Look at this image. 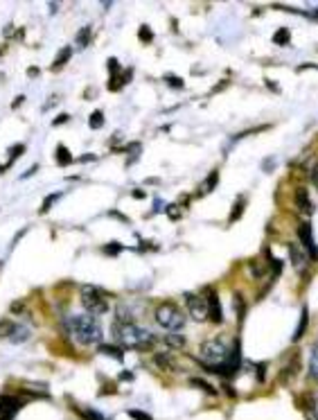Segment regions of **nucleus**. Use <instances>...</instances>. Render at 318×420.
<instances>
[{
  "mask_svg": "<svg viewBox=\"0 0 318 420\" xmlns=\"http://www.w3.org/2000/svg\"><path fill=\"white\" fill-rule=\"evenodd\" d=\"M66 332L82 346H95V343L102 341V337H104L102 326L97 323V319L90 316V314L68 316L66 319Z\"/></svg>",
  "mask_w": 318,
  "mask_h": 420,
  "instance_id": "nucleus-2",
  "label": "nucleus"
},
{
  "mask_svg": "<svg viewBox=\"0 0 318 420\" xmlns=\"http://www.w3.org/2000/svg\"><path fill=\"white\" fill-rule=\"evenodd\" d=\"M120 379H124V382H131V373H122V375H120Z\"/></svg>",
  "mask_w": 318,
  "mask_h": 420,
  "instance_id": "nucleus-35",
  "label": "nucleus"
},
{
  "mask_svg": "<svg viewBox=\"0 0 318 420\" xmlns=\"http://www.w3.org/2000/svg\"><path fill=\"white\" fill-rule=\"evenodd\" d=\"M311 181H314V185H316V188H318V167L314 169V174H311Z\"/></svg>",
  "mask_w": 318,
  "mask_h": 420,
  "instance_id": "nucleus-36",
  "label": "nucleus"
},
{
  "mask_svg": "<svg viewBox=\"0 0 318 420\" xmlns=\"http://www.w3.org/2000/svg\"><path fill=\"white\" fill-rule=\"evenodd\" d=\"M206 300H208V319L212 323H219L224 321V310H221V300H219V294L217 289H206Z\"/></svg>",
  "mask_w": 318,
  "mask_h": 420,
  "instance_id": "nucleus-7",
  "label": "nucleus"
},
{
  "mask_svg": "<svg viewBox=\"0 0 318 420\" xmlns=\"http://www.w3.org/2000/svg\"><path fill=\"white\" fill-rule=\"evenodd\" d=\"M165 343H167L169 348H183V346H185V339L181 337V334H176V332H169L167 337H165Z\"/></svg>",
  "mask_w": 318,
  "mask_h": 420,
  "instance_id": "nucleus-17",
  "label": "nucleus"
},
{
  "mask_svg": "<svg viewBox=\"0 0 318 420\" xmlns=\"http://www.w3.org/2000/svg\"><path fill=\"white\" fill-rule=\"evenodd\" d=\"M133 197L135 199H145V192L143 190H133Z\"/></svg>",
  "mask_w": 318,
  "mask_h": 420,
  "instance_id": "nucleus-34",
  "label": "nucleus"
},
{
  "mask_svg": "<svg viewBox=\"0 0 318 420\" xmlns=\"http://www.w3.org/2000/svg\"><path fill=\"white\" fill-rule=\"evenodd\" d=\"M100 353H106V355L115 357V359H122V355H124L120 346H106V343H102V346H100Z\"/></svg>",
  "mask_w": 318,
  "mask_h": 420,
  "instance_id": "nucleus-19",
  "label": "nucleus"
},
{
  "mask_svg": "<svg viewBox=\"0 0 318 420\" xmlns=\"http://www.w3.org/2000/svg\"><path fill=\"white\" fill-rule=\"evenodd\" d=\"M113 339H115L117 346H127V348H133V350H147L154 346V334L147 332L145 328L135 326V323L127 321V319H120L113 323Z\"/></svg>",
  "mask_w": 318,
  "mask_h": 420,
  "instance_id": "nucleus-1",
  "label": "nucleus"
},
{
  "mask_svg": "<svg viewBox=\"0 0 318 420\" xmlns=\"http://www.w3.org/2000/svg\"><path fill=\"white\" fill-rule=\"evenodd\" d=\"M90 129H100L102 127V124H104V113H102L100 109L97 111H93V113H90Z\"/></svg>",
  "mask_w": 318,
  "mask_h": 420,
  "instance_id": "nucleus-21",
  "label": "nucleus"
},
{
  "mask_svg": "<svg viewBox=\"0 0 318 420\" xmlns=\"http://www.w3.org/2000/svg\"><path fill=\"white\" fill-rule=\"evenodd\" d=\"M255 379H257L260 384L266 379V364H255Z\"/></svg>",
  "mask_w": 318,
  "mask_h": 420,
  "instance_id": "nucleus-24",
  "label": "nucleus"
},
{
  "mask_svg": "<svg viewBox=\"0 0 318 420\" xmlns=\"http://www.w3.org/2000/svg\"><path fill=\"white\" fill-rule=\"evenodd\" d=\"M289 41H291V34H289V27H280V30L275 32V36H273V43H275V45H287Z\"/></svg>",
  "mask_w": 318,
  "mask_h": 420,
  "instance_id": "nucleus-18",
  "label": "nucleus"
},
{
  "mask_svg": "<svg viewBox=\"0 0 318 420\" xmlns=\"http://www.w3.org/2000/svg\"><path fill=\"white\" fill-rule=\"evenodd\" d=\"M140 39H143L145 43H149V41H151V32H149V27H147V25L140 27Z\"/></svg>",
  "mask_w": 318,
  "mask_h": 420,
  "instance_id": "nucleus-30",
  "label": "nucleus"
},
{
  "mask_svg": "<svg viewBox=\"0 0 318 420\" xmlns=\"http://www.w3.org/2000/svg\"><path fill=\"white\" fill-rule=\"evenodd\" d=\"M70 54H72V52H70V48H64V50H59V56H56V61L52 64V68H54V70H59V68L64 66L68 59H70Z\"/></svg>",
  "mask_w": 318,
  "mask_h": 420,
  "instance_id": "nucleus-20",
  "label": "nucleus"
},
{
  "mask_svg": "<svg viewBox=\"0 0 318 420\" xmlns=\"http://www.w3.org/2000/svg\"><path fill=\"white\" fill-rule=\"evenodd\" d=\"M156 321L161 323L165 330L178 332V330H183V326H185V314L176 308V305L163 303V305H158L156 308Z\"/></svg>",
  "mask_w": 318,
  "mask_h": 420,
  "instance_id": "nucleus-3",
  "label": "nucleus"
},
{
  "mask_svg": "<svg viewBox=\"0 0 318 420\" xmlns=\"http://www.w3.org/2000/svg\"><path fill=\"white\" fill-rule=\"evenodd\" d=\"M165 82H167L169 86H176L178 90L185 86V82H183V79H181V77H174V75H165Z\"/></svg>",
  "mask_w": 318,
  "mask_h": 420,
  "instance_id": "nucleus-26",
  "label": "nucleus"
},
{
  "mask_svg": "<svg viewBox=\"0 0 318 420\" xmlns=\"http://www.w3.org/2000/svg\"><path fill=\"white\" fill-rule=\"evenodd\" d=\"M88 39H90V27H84V30L79 32V36H77V43L79 45H86Z\"/></svg>",
  "mask_w": 318,
  "mask_h": 420,
  "instance_id": "nucleus-29",
  "label": "nucleus"
},
{
  "mask_svg": "<svg viewBox=\"0 0 318 420\" xmlns=\"http://www.w3.org/2000/svg\"><path fill=\"white\" fill-rule=\"evenodd\" d=\"M167 213H169V219H178V217H181V215H178V208H176V206H169Z\"/></svg>",
  "mask_w": 318,
  "mask_h": 420,
  "instance_id": "nucleus-31",
  "label": "nucleus"
},
{
  "mask_svg": "<svg viewBox=\"0 0 318 420\" xmlns=\"http://www.w3.org/2000/svg\"><path fill=\"white\" fill-rule=\"evenodd\" d=\"M104 251L109 253V255H117L120 251H124V246H122V244H117V242H113V244H106Z\"/></svg>",
  "mask_w": 318,
  "mask_h": 420,
  "instance_id": "nucleus-27",
  "label": "nucleus"
},
{
  "mask_svg": "<svg viewBox=\"0 0 318 420\" xmlns=\"http://www.w3.org/2000/svg\"><path fill=\"white\" fill-rule=\"evenodd\" d=\"M296 203H298V208L303 210L305 215L314 213V203H311V199H309V195H307V190H305V188L296 190Z\"/></svg>",
  "mask_w": 318,
  "mask_h": 420,
  "instance_id": "nucleus-11",
  "label": "nucleus"
},
{
  "mask_svg": "<svg viewBox=\"0 0 318 420\" xmlns=\"http://www.w3.org/2000/svg\"><path fill=\"white\" fill-rule=\"evenodd\" d=\"M187 300V310H190L192 319L194 321H206L208 319V300L198 294H185Z\"/></svg>",
  "mask_w": 318,
  "mask_h": 420,
  "instance_id": "nucleus-6",
  "label": "nucleus"
},
{
  "mask_svg": "<svg viewBox=\"0 0 318 420\" xmlns=\"http://www.w3.org/2000/svg\"><path fill=\"white\" fill-rule=\"evenodd\" d=\"M217 179H219V172H217V169H214V172L208 177V181H206V188H203V190H214V185H217Z\"/></svg>",
  "mask_w": 318,
  "mask_h": 420,
  "instance_id": "nucleus-28",
  "label": "nucleus"
},
{
  "mask_svg": "<svg viewBox=\"0 0 318 420\" xmlns=\"http://www.w3.org/2000/svg\"><path fill=\"white\" fill-rule=\"evenodd\" d=\"M314 18H318V9H316V11H314Z\"/></svg>",
  "mask_w": 318,
  "mask_h": 420,
  "instance_id": "nucleus-37",
  "label": "nucleus"
},
{
  "mask_svg": "<svg viewBox=\"0 0 318 420\" xmlns=\"http://www.w3.org/2000/svg\"><path fill=\"white\" fill-rule=\"evenodd\" d=\"M82 418H84V420H106L100 411H95V409H84V411H82Z\"/></svg>",
  "mask_w": 318,
  "mask_h": 420,
  "instance_id": "nucleus-22",
  "label": "nucleus"
},
{
  "mask_svg": "<svg viewBox=\"0 0 318 420\" xmlns=\"http://www.w3.org/2000/svg\"><path fill=\"white\" fill-rule=\"evenodd\" d=\"M298 240H300V244H303V246L309 251V258H311V260H318V249H316V244H314V235H311V224H309V221H303V224L298 226Z\"/></svg>",
  "mask_w": 318,
  "mask_h": 420,
  "instance_id": "nucleus-8",
  "label": "nucleus"
},
{
  "mask_svg": "<svg viewBox=\"0 0 318 420\" xmlns=\"http://www.w3.org/2000/svg\"><path fill=\"white\" fill-rule=\"evenodd\" d=\"M129 416L133 420H154L147 411H140V409H129Z\"/></svg>",
  "mask_w": 318,
  "mask_h": 420,
  "instance_id": "nucleus-25",
  "label": "nucleus"
},
{
  "mask_svg": "<svg viewBox=\"0 0 318 420\" xmlns=\"http://www.w3.org/2000/svg\"><path fill=\"white\" fill-rule=\"evenodd\" d=\"M21 407L23 400H18L16 395H3L0 398V420H14Z\"/></svg>",
  "mask_w": 318,
  "mask_h": 420,
  "instance_id": "nucleus-9",
  "label": "nucleus"
},
{
  "mask_svg": "<svg viewBox=\"0 0 318 420\" xmlns=\"http://www.w3.org/2000/svg\"><path fill=\"white\" fill-rule=\"evenodd\" d=\"M190 384H192V387H196V389H201L203 393H208V395H217V389H214L212 384H208L206 379H201V377H192Z\"/></svg>",
  "mask_w": 318,
  "mask_h": 420,
  "instance_id": "nucleus-13",
  "label": "nucleus"
},
{
  "mask_svg": "<svg viewBox=\"0 0 318 420\" xmlns=\"http://www.w3.org/2000/svg\"><path fill=\"white\" fill-rule=\"evenodd\" d=\"M68 120H70V116H68V113H61V116H59V118H56V120H54V124H61V122H68Z\"/></svg>",
  "mask_w": 318,
  "mask_h": 420,
  "instance_id": "nucleus-32",
  "label": "nucleus"
},
{
  "mask_svg": "<svg viewBox=\"0 0 318 420\" xmlns=\"http://www.w3.org/2000/svg\"><path fill=\"white\" fill-rule=\"evenodd\" d=\"M82 303L86 308V314L90 316L109 312V303H106V298L102 296V292L97 287H82Z\"/></svg>",
  "mask_w": 318,
  "mask_h": 420,
  "instance_id": "nucleus-5",
  "label": "nucleus"
},
{
  "mask_svg": "<svg viewBox=\"0 0 318 420\" xmlns=\"http://www.w3.org/2000/svg\"><path fill=\"white\" fill-rule=\"evenodd\" d=\"M289 253H291V260H293V264H296L298 269H300V266H305V262H307V258H305V253L300 251V249L296 246V244H291V246H289Z\"/></svg>",
  "mask_w": 318,
  "mask_h": 420,
  "instance_id": "nucleus-15",
  "label": "nucleus"
},
{
  "mask_svg": "<svg viewBox=\"0 0 318 420\" xmlns=\"http://www.w3.org/2000/svg\"><path fill=\"white\" fill-rule=\"evenodd\" d=\"M307 326H309V310H307V305H303V310H300L298 326H296V330H293V334H291V341H293V343H298L300 339L305 337V332H307Z\"/></svg>",
  "mask_w": 318,
  "mask_h": 420,
  "instance_id": "nucleus-10",
  "label": "nucleus"
},
{
  "mask_svg": "<svg viewBox=\"0 0 318 420\" xmlns=\"http://www.w3.org/2000/svg\"><path fill=\"white\" fill-rule=\"evenodd\" d=\"M224 391H226V393H228V398H237V395H235V389H230V387H224Z\"/></svg>",
  "mask_w": 318,
  "mask_h": 420,
  "instance_id": "nucleus-33",
  "label": "nucleus"
},
{
  "mask_svg": "<svg viewBox=\"0 0 318 420\" xmlns=\"http://www.w3.org/2000/svg\"><path fill=\"white\" fill-rule=\"evenodd\" d=\"M309 377L318 382V343L311 346V353H309Z\"/></svg>",
  "mask_w": 318,
  "mask_h": 420,
  "instance_id": "nucleus-12",
  "label": "nucleus"
},
{
  "mask_svg": "<svg viewBox=\"0 0 318 420\" xmlns=\"http://www.w3.org/2000/svg\"><path fill=\"white\" fill-rule=\"evenodd\" d=\"M230 343L226 341L224 337H214L210 339V341H206L201 346V355L203 359H210L206 361V364H226L230 357Z\"/></svg>",
  "mask_w": 318,
  "mask_h": 420,
  "instance_id": "nucleus-4",
  "label": "nucleus"
},
{
  "mask_svg": "<svg viewBox=\"0 0 318 420\" xmlns=\"http://www.w3.org/2000/svg\"><path fill=\"white\" fill-rule=\"evenodd\" d=\"M56 163H59V165H70L72 163V154L66 149L64 145L56 147Z\"/></svg>",
  "mask_w": 318,
  "mask_h": 420,
  "instance_id": "nucleus-16",
  "label": "nucleus"
},
{
  "mask_svg": "<svg viewBox=\"0 0 318 420\" xmlns=\"http://www.w3.org/2000/svg\"><path fill=\"white\" fill-rule=\"evenodd\" d=\"M244 208H246V197L240 195L237 197V201H235V206H232V213H230V221H237L242 217V213H244Z\"/></svg>",
  "mask_w": 318,
  "mask_h": 420,
  "instance_id": "nucleus-14",
  "label": "nucleus"
},
{
  "mask_svg": "<svg viewBox=\"0 0 318 420\" xmlns=\"http://www.w3.org/2000/svg\"><path fill=\"white\" fill-rule=\"evenodd\" d=\"M235 310H237V319L244 321V298H242V294H235Z\"/></svg>",
  "mask_w": 318,
  "mask_h": 420,
  "instance_id": "nucleus-23",
  "label": "nucleus"
}]
</instances>
